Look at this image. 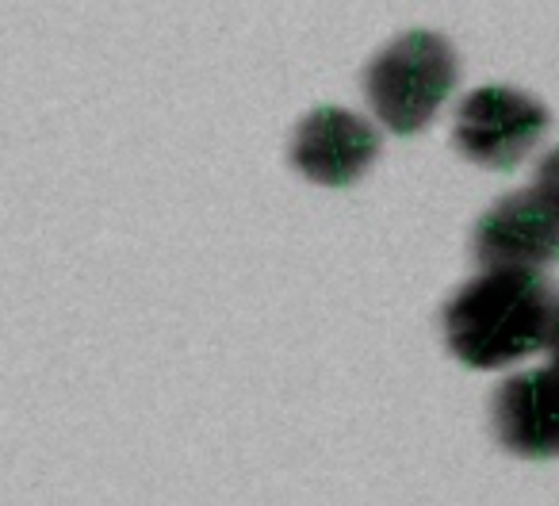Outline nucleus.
<instances>
[{
  "label": "nucleus",
  "instance_id": "f257e3e1",
  "mask_svg": "<svg viewBox=\"0 0 559 506\" xmlns=\"http://www.w3.org/2000/svg\"><path fill=\"white\" fill-rule=\"evenodd\" d=\"M559 292L540 269H483L444 304L441 327L452 357L498 373L548 345Z\"/></svg>",
  "mask_w": 559,
  "mask_h": 506
},
{
  "label": "nucleus",
  "instance_id": "f03ea898",
  "mask_svg": "<svg viewBox=\"0 0 559 506\" xmlns=\"http://www.w3.org/2000/svg\"><path fill=\"white\" fill-rule=\"evenodd\" d=\"M456 50L437 32H403L372 55L365 93L376 119L395 134H414L456 89Z\"/></svg>",
  "mask_w": 559,
  "mask_h": 506
},
{
  "label": "nucleus",
  "instance_id": "7ed1b4c3",
  "mask_svg": "<svg viewBox=\"0 0 559 506\" xmlns=\"http://www.w3.org/2000/svg\"><path fill=\"white\" fill-rule=\"evenodd\" d=\"M548 131V108L510 85H483L456 108L452 142L472 165L513 169Z\"/></svg>",
  "mask_w": 559,
  "mask_h": 506
},
{
  "label": "nucleus",
  "instance_id": "20e7f679",
  "mask_svg": "<svg viewBox=\"0 0 559 506\" xmlns=\"http://www.w3.org/2000/svg\"><path fill=\"white\" fill-rule=\"evenodd\" d=\"M380 157V131L349 108H314L296 123L292 165L311 185L349 188L372 169Z\"/></svg>",
  "mask_w": 559,
  "mask_h": 506
},
{
  "label": "nucleus",
  "instance_id": "39448f33",
  "mask_svg": "<svg viewBox=\"0 0 559 506\" xmlns=\"http://www.w3.org/2000/svg\"><path fill=\"white\" fill-rule=\"evenodd\" d=\"M472 254L483 269H548L559 261V219L525 188L495 200L479 215Z\"/></svg>",
  "mask_w": 559,
  "mask_h": 506
},
{
  "label": "nucleus",
  "instance_id": "423d86ee",
  "mask_svg": "<svg viewBox=\"0 0 559 506\" xmlns=\"http://www.w3.org/2000/svg\"><path fill=\"white\" fill-rule=\"evenodd\" d=\"M495 434L513 457L556 460L559 457V368L540 365L510 376L490 399Z\"/></svg>",
  "mask_w": 559,
  "mask_h": 506
},
{
  "label": "nucleus",
  "instance_id": "0eeeda50",
  "mask_svg": "<svg viewBox=\"0 0 559 506\" xmlns=\"http://www.w3.org/2000/svg\"><path fill=\"white\" fill-rule=\"evenodd\" d=\"M533 192L548 203V211L559 219V146L548 150L536 165V177H533Z\"/></svg>",
  "mask_w": 559,
  "mask_h": 506
},
{
  "label": "nucleus",
  "instance_id": "6e6552de",
  "mask_svg": "<svg viewBox=\"0 0 559 506\" xmlns=\"http://www.w3.org/2000/svg\"><path fill=\"white\" fill-rule=\"evenodd\" d=\"M548 365H556L559 368V311H556V322H551V334H548Z\"/></svg>",
  "mask_w": 559,
  "mask_h": 506
}]
</instances>
